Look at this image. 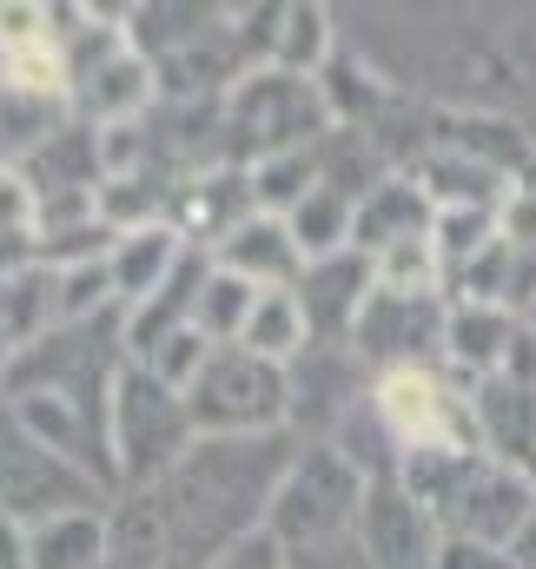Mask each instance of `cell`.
Masks as SVG:
<instances>
[{
  "label": "cell",
  "mask_w": 536,
  "mask_h": 569,
  "mask_svg": "<svg viewBox=\"0 0 536 569\" xmlns=\"http://www.w3.org/2000/svg\"><path fill=\"white\" fill-rule=\"evenodd\" d=\"M430 219H437V206L424 199V186H417L410 172H385V179L358 199V212H351V252L378 259V252H391V246L430 239Z\"/></svg>",
  "instance_id": "obj_13"
},
{
  "label": "cell",
  "mask_w": 536,
  "mask_h": 569,
  "mask_svg": "<svg viewBox=\"0 0 536 569\" xmlns=\"http://www.w3.org/2000/svg\"><path fill=\"white\" fill-rule=\"evenodd\" d=\"M285 365H266L239 345H219L206 371L186 385L192 437H271L285 430Z\"/></svg>",
  "instance_id": "obj_6"
},
{
  "label": "cell",
  "mask_w": 536,
  "mask_h": 569,
  "mask_svg": "<svg viewBox=\"0 0 536 569\" xmlns=\"http://www.w3.org/2000/svg\"><path fill=\"white\" fill-rule=\"evenodd\" d=\"M530 146H536V133H530Z\"/></svg>",
  "instance_id": "obj_29"
},
{
  "label": "cell",
  "mask_w": 536,
  "mask_h": 569,
  "mask_svg": "<svg viewBox=\"0 0 536 569\" xmlns=\"http://www.w3.org/2000/svg\"><path fill=\"white\" fill-rule=\"evenodd\" d=\"M206 569H285V550L271 543L266 530H252V537H239L226 557H212Z\"/></svg>",
  "instance_id": "obj_24"
},
{
  "label": "cell",
  "mask_w": 536,
  "mask_h": 569,
  "mask_svg": "<svg viewBox=\"0 0 536 569\" xmlns=\"http://www.w3.org/2000/svg\"><path fill=\"white\" fill-rule=\"evenodd\" d=\"M291 291H298V305H305L311 345H345L351 325H358V311H365V298L378 291V266L345 246V252H331V259H311Z\"/></svg>",
  "instance_id": "obj_12"
},
{
  "label": "cell",
  "mask_w": 536,
  "mask_h": 569,
  "mask_svg": "<svg viewBox=\"0 0 536 569\" xmlns=\"http://www.w3.org/2000/svg\"><path fill=\"white\" fill-rule=\"evenodd\" d=\"M27 569H100L107 563V503L100 510H60L33 530H20Z\"/></svg>",
  "instance_id": "obj_17"
},
{
  "label": "cell",
  "mask_w": 536,
  "mask_h": 569,
  "mask_svg": "<svg viewBox=\"0 0 536 569\" xmlns=\"http://www.w3.org/2000/svg\"><path fill=\"white\" fill-rule=\"evenodd\" d=\"M212 266L232 272V279H246V284H259V291H278V284H298L305 252H298V239H291L285 219L252 212V219H239V226L212 246Z\"/></svg>",
  "instance_id": "obj_14"
},
{
  "label": "cell",
  "mask_w": 536,
  "mask_h": 569,
  "mask_svg": "<svg viewBox=\"0 0 536 569\" xmlns=\"http://www.w3.org/2000/svg\"><path fill=\"white\" fill-rule=\"evenodd\" d=\"M358 510H365V470L338 443H298V457L285 463V477L271 490L266 537L278 550L338 543L358 530Z\"/></svg>",
  "instance_id": "obj_4"
},
{
  "label": "cell",
  "mask_w": 536,
  "mask_h": 569,
  "mask_svg": "<svg viewBox=\"0 0 536 569\" xmlns=\"http://www.w3.org/2000/svg\"><path fill=\"white\" fill-rule=\"evenodd\" d=\"M325 87L285 67H246L226 100H219V133H226V166H259L271 152H298L331 133Z\"/></svg>",
  "instance_id": "obj_3"
},
{
  "label": "cell",
  "mask_w": 536,
  "mask_h": 569,
  "mask_svg": "<svg viewBox=\"0 0 536 569\" xmlns=\"http://www.w3.org/2000/svg\"><path fill=\"white\" fill-rule=\"evenodd\" d=\"M371 418L385 425L398 463L410 450H477L470 398L444 365H404L371 378Z\"/></svg>",
  "instance_id": "obj_7"
},
{
  "label": "cell",
  "mask_w": 536,
  "mask_h": 569,
  "mask_svg": "<svg viewBox=\"0 0 536 569\" xmlns=\"http://www.w3.org/2000/svg\"><path fill=\"white\" fill-rule=\"evenodd\" d=\"M398 483L457 543L510 550V537L530 523V510H536L530 470H510V463H497L484 450H410L398 463Z\"/></svg>",
  "instance_id": "obj_2"
},
{
  "label": "cell",
  "mask_w": 536,
  "mask_h": 569,
  "mask_svg": "<svg viewBox=\"0 0 536 569\" xmlns=\"http://www.w3.org/2000/svg\"><path fill=\"white\" fill-rule=\"evenodd\" d=\"M470 398V430H477V450L510 463V470H530L536 477V385L530 378H510V371H490L477 385H464Z\"/></svg>",
  "instance_id": "obj_11"
},
{
  "label": "cell",
  "mask_w": 536,
  "mask_h": 569,
  "mask_svg": "<svg viewBox=\"0 0 536 569\" xmlns=\"http://www.w3.org/2000/svg\"><path fill=\"white\" fill-rule=\"evenodd\" d=\"M338 53V33H331V7H311V0H291L278 7V27H271V60L266 67H285V73H305L318 80Z\"/></svg>",
  "instance_id": "obj_18"
},
{
  "label": "cell",
  "mask_w": 536,
  "mask_h": 569,
  "mask_svg": "<svg viewBox=\"0 0 536 569\" xmlns=\"http://www.w3.org/2000/svg\"><path fill=\"white\" fill-rule=\"evenodd\" d=\"M510 557H517V569H536V510H530V523L510 537Z\"/></svg>",
  "instance_id": "obj_26"
},
{
  "label": "cell",
  "mask_w": 536,
  "mask_h": 569,
  "mask_svg": "<svg viewBox=\"0 0 536 569\" xmlns=\"http://www.w3.org/2000/svg\"><path fill=\"white\" fill-rule=\"evenodd\" d=\"M358 550L371 569H437L444 557V530L437 517L404 490L398 477L365 483V510H358Z\"/></svg>",
  "instance_id": "obj_10"
},
{
  "label": "cell",
  "mask_w": 536,
  "mask_h": 569,
  "mask_svg": "<svg viewBox=\"0 0 536 569\" xmlns=\"http://www.w3.org/2000/svg\"><path fill=\"white\" fill-rule=\"evenodd\" d=\"M100 503H113V497L93 477H80L73 463H60L53 450H40L0 398V517L13 530H33L60 510H100Z\"/></svg>",
  "instance_id": "obj_8"
},
{
  "label": "cell",
  "mask_w": 536,
  "mask_h": 569,
  "mask_svg": "<svg viewBox=\"0 0 536 569\" xmlns=\"http://www.w3.org/2000/svg\"><path fill=\"white\" fill-rule=\"evenodd\" d=\"M252 305H259V284H246V279H232V272L212 266L206 284H199V298H192V331H199L206 345H239Z\"/></svg>",
  "instance_id": "obj_21"
},
{
  "label": "cell",
  "mask_w": 536,
  "mask_h": 569,
  "mask_svg": "<svg viewBox=\"0 0 536 569\" xmlns=\"http://www.w3.org/2000/svg\"><path fill=\"white\" fill-rule=\"evenodd\" d=\"M437 569H517V557H510V550H497V543H457V537H444Z\"/></svg>",
  "instance_id": "obj_25"
},
{
  "label": "cell",
  "mask_w": 536,
  "mask_h": 569,
  "mask_svg": "<svg viewBox=\"0 0 536 569\" xmlns=\"http://www.w3.org/2000/svg\"><path fill=\"white\" fill-rule=\"evenodd\" d=\"M285 569H371L358 537H338V543H311V550H285Z\"/></svg>",
  "instance_id": "obj_23"
},
{
  "label": "cell",
  "mask_w": 536,
  "mask_h": 569,
  "mask_svg": "<svg viewBox=\"0 0 536 569\" xmlns=\"http://www.w3.org/2000/svg\"><path fill=\"white\" fill-rule=\"evenodd\" d=\"M510 192H524V199H536V152L524 159V166H517V172H510Z\"/></svg>",
  "instance_id": "obj_27"
},
{
  "label": "cell",
  "mask_w": 536,
  "mask_h": 569,
  "mask_svg": "<svg viewBox=\"0 0 536 569\" xmlns=\"http://www.w3.org/2000/svg\"><path fill=\"white\" fill-rule=\"evenodd\" d=\"M351 212H358V199H345L338 186H311L291 212H285V226H291V239H298V252H305V266L311 259H331V252H345L351 246Z\"/></svg>",
  "instance_id": "obj_20"
},
{
  "label": "cell",
  "mask_w": 536,
  "mask_h": 569,
  "mask_svg": "<svg viewBox=\"0 0 536 569\" xmlns=\"http://www.w3.org/2000/svg\"><path fill=\"white\" fill-rule=\"evenodd\" d=\"M490 239H504L497 232V212H477V206H450V212H437L430 219V246H437V266H444V279L457 272V266H470Z\"/></svg>",
  "instance_id": "obj_22"
},
{
  "label": "cell",
  "mask_w": 536,
  "mask_h": 569,
  "mask_svg": "<svg viewBox=\"0 0 536 569\" xmlns=\"http://www.w3.org/2000/svg\"><path fill=\"white\" fill-rule=\"evenodd\" d=\"M291 457H298L291 430H271V437H192V450L159 477L179 563L206 569L239 537L266 530L271 490H278Z\"/></svg>",
  "instance_id": "obj_1"
},
{
  "label": "cell",
  "mask_w": 536,
  "mask_h": 569,
  "mask_svg": "<svg viewBox=\"0 0 536 569\" xmlns=\"http://www.w3.org/2000/svg\"><path fill=\"white\" fill-rule=\"evenodd\" d=\"M517 331H524V318L510 305H450V318H444V371L457 385H477V378L504 371Z\"/></svg>",
  "instance_id": "obj_15"
},
{
  "label": "cell",
  "mask_w": 536,
  "mask_h": 569,
  "mask_svg": "<svg viewBox=\"0 0 536 569\" xmlns=\"http://www.w3.org/2000/svg\"><path fill=\"white\" fill-rule=\"evenodd\" d=\"M179 259H186V232H179L172 219H166V226L120 232V239H113V252H107V272H113V298H120V311L146 305L159 284L179 272Z\"/></svg>",
  "instance_id": "obj_16"
},
{
  "label": "cell",
  "mask_w": 536,
  "mask_h": 569,
  "mask_svg": "<svg viewBox=\"0 0 536 569\" xmlns=\"http://www.w3.org/2000/svg\"><path fill=\"white\" fill-rule=\"evenodd\" d=\"M524 325H530V331H536V305H530V311H524Z\"/></svg>",
  "instance_id": "obj_28"
},
{
  "label": "cell",
  "mask_w": 536,
  "mask_h": 569,
  "mask_svg": "<svg viewBox=\"0 0 536 569\" xmlns=\"http://www.w3.org/2000/svg\"><path fill=\"white\" fill-rule=\"evenodd\" d=\"M107 443H113V477L120 490L139 483H159L186 450H192V418H186V398L166 391L146 365H120L113 378V398H107ZM113 490V497H120Z\"/></svg>",
  "instance_id": "obj_5"
},
{
  "label": "cell",
  "mask_w": 536,
  "mask_h": 569,
  "mask_svg": "<svg viewBox=\"0 0 536 569\" xmlns=\"http://www.w3.org/2000/svg\"><path fill=\"white\" fill-rule=\"evenodd\" d=\"M444 298H410V291H371L358 325H351V351L358 365L378 371H404V365H444Z\"/></svg>",
  "instance_id": "obj_9"
},
{
  "label": "cell",
  "mask_w": 536,
  "mask_h": 569,
  "mask_svg": "<svg viewBox=\"0 0 536 569\" xmlns=\"http://www.w3.org/2000/svg\"><path fill=\"white\" fill-rule=\"evenodd\" d=\"M305 345H311V325H305L298 291H291V284L259 291V305H252V318H246V331H239V351H252V358H266V365H291Z\"/></svg>",
  "instance_id": "obj_19"
}]
</instances>
